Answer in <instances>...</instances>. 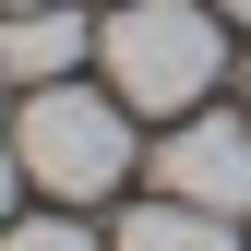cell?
<instances>
[{
    "label": "cell",
    "mask_w": 251,
    "mask_h": 251,
    "mask_svg": "<svg viewBox=\"0 0 251 251\" xmlns=\"http://www.w3.org/2000/svg\"><path fill=\"white\" fill-rule=\"evenodd\" d=\"M108 96L144 108V120H192L215 96V72H227V12L215 0H108Z\"/></svg>",
    "instance_id": "cell-1"
},
{
    "label": "cell",
    "mask_w": 251,
    "mask_h": 251,
    "mask_svg": "<svg viewBox=\"0 0 251 251\" xmlns=\"http://www.w3.org/2000/svg\"><path fill=\"white\" fill-rule=\"evenodd\" d=\"M12 144H24V179H36L48 203H108L120 179L144 168L132 108H120V96H84V84H36L24 120H12Z\"/></svg>",
    "instance_id": "cell-2"
},
{
    "label": "cell",
    "mask_w": 251,
    "mask_h": 251,
    "mask_svg": "<svg viewBox=\"0 0 251 251\" xmlns=\"http://www.w3.org/2000/svg\"><path fill=\"white\" fill-rule=\"evenodd\" d=\"M144 168H155V192H179V203L251 215V120H215V108H192L168 144L144 155Z\"/></svg>",
    "instance_id": "cell-3"
},
{
    "label": "cell",
    "mask_w": 251,
    "mask_h": 251,
    "mask_svg": "<svg viewBox=\"0 0 251 251\" xmlns=\"http://www.w3.org/2000/svg\"><path fill=\"white\" fill-rule=\"evenodd\" d=\"M84 12L72 0H36V12H0V84H24V96H36V84H72L84 72Z\"/></svg>",
    "instance_id": "cell-4"
},
{
    "label": "cell",
    "mask_w": 251,
    "mask_h": 251,
    "mask_svg": "<svg viewBox=\"0 0 251 251\" xmlns=\"http://www.w3.org/2000/svg\"><path fill=\"white\" fill-rule=\"evenodd\" d=\"M108 251H239V215H215V203H179V192H155L132 203L108 227Z\"/></svg>",
    "instance_id": "cell-5"
},
{
    "label": "cell",
    "mask_w": 251,
    "mask_h": 251,
    "mask_svg": "<svg viewBox=\"0 0 251 251\" xmlns=\"http://www.w3.org/2000/svg\"><path fill=\"white\" fill-rule=\"evenodd\" d=\"M0 251H108V239H84V203H72V215H24V227H0Z\"/></svg>",
    "instance_id": "cell-6"
},
{
    "label": "cell",
    "mask_w": 251,
    "mask_h": 251,
    "mask_svg": "<svg viewBox=\"0 0 251 251\" xmlns=\"http://www.w3.org/2000/svg\"><path fill=\"white\" fill-rule=\"evenodd\" d=\"M12 192H24V144L0 132V227H12Z\"/></svg>",
    "instance_id": "cell-7"
},
{
    "label": "cell",
    "mask_w": 251,
    "mask_h": 251,
    "mask_svg": "<svg viewBox=\"0 0 251 251\" xmlns=\"http://www.w3.org/2000/svg\"><path fill=\"white\" fill-rule=\"evenodd\" d=\"M215 12H227V24H251V0H215Z\"/></svg>",
    "instance_id": "cell-8"
},
{
    "label": "cell",
    "mask_w": 251,
    "mask_h": 251,
    "mask_svg": "<svg viewBox=\"0 0 251 251\" xmlns=\"http://www.w3.org/2000/svg\"><path fill=\"white\" fill-rule=\"evenodd\" d=\"M0 12H36V0H0Z\"/></svg>",
    "instance_id": "cell-9"
}]
</instances>
